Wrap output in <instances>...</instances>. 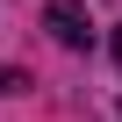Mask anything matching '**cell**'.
<instances>
[{"label": "cell", "mask_w": 122, "mask_h": 122, "mask_svg": "<svg viewBox=\"0 0 122 122\" xmlns=\"http://www.w3.org/2000/svg\"><path fill=\"white\" fill-rule=\"evenodd\" d=\"M43 29H50V43H65V50H86L93 43V22H86L79 0H50V7H43Z\"/></svg>", "instance_id": "1"}, {"label": "cell", "mask_w": 122, "mask_h": 122, "mask_svg": "<svg viewBox=\"0 0 122 122\" xmlns=\"http://www.w3.org/2000/svg\"><path fill=\"white\" fill-rule=\"evenodd\" d=\"M115 65H122V29H115Z\"/></svg>", "instance_id": "3"}, {"label": "cell", "mask_w": 122, "mask_h": 122, "mask_svg": "<svg viewBox=\"0 0 122 122\" xmlns=\"http://www.w3.org/2000/svg\"><path fill=\"white\" fill-rule=\"evenodd\" d=\"M22 86H29V79H22L15 65H0V93H22Z\"/></svg>", "instance_id": "2"}]
</instances>
